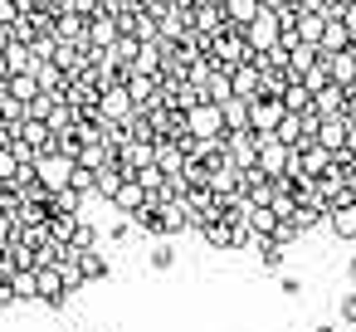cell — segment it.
<instances>
[{"label":"cell","instance_id":"cell-1","mask_svg":"<svg viewBox=\"0 0 356 332\" xmlns=\"http://www.w3.org/2000/svg\"><path fill=\"white\" fill-rule=\"evenodd\" d=\"M205 59H210V69L215 74H225V69H234L239 59H249V45H244V35L239 30H220V35H210V45H205Z\"/></svg>","mask_w":356,"mask_h":332},{"label":"cell","instance_id":"cell-2","mask_svg":"<svg viewBox=\"0 0 356 332\" xmlns=\"http://www.w3.org/2000/svg\"><path fill=\"white\" fill-rule=\"evenodd\" d=\"M35 303L49 308V313H59L69 303V283H64V269L59 264H40L35 269Z\"/></svg>","mask_w":356,"mask_h":332},{"label":"cell","instance_id":"cell-3","mask_svg":"<svg viewBox=\"0 0 356 332\" xmlns=\"http://www.w3.org/2000/svg\"><path fill=\"white\" fill-rule=\"evenodd\" d=\"M186 132L191 137H200V142H220L225 137V113H220V103H195L191 113H186Z\"/></svg>","mask_w":356,"mask_h":332},{"label":"cell","instance_id":"cell-4","mask_svg":"<svg viewBox=\"0 0 356 332\" xmlns=\"http://www.w3.org/2000/svg\"><path fill=\"white\" fill-rule=\"evenodd\" d=\"M239 35H244L249 54H264V49H273V45H278V20H273V10H259V15H254V20L239 30Z\"/></svg>","mask_w":356,"mask_h":332},{"label":"cell","instance_id":"cell-5","mask_svg":"<svg viewBox=\"0 0 356 332\" xmlns=\"http://www.w3.org/2000/svg\"><path fill=\"white\" fill-rule=\"evenodd\" d=\"M244 108H249V127H254L259 137H268V132H273V122L283 118V103H278V98H268V93L244 98Z\"/></svg>","mask_w":356,"mask_h":332},{"label":"cell","instance_id":"cell-6","mask_svg":"<svg viewBox=\"0 0 356 332\" xmlns=\"http://www.w3.org/2000/svg\"><path fill=\"white\" fill-rule=\"evenodd\" d=\"M259 142H264V137H259L254 127H244V132H225V157H229V161L244 171V166H254V152H259Z\"/></svg>","mask_w":356,"mask_h":332},{"label":"cell","instance_id":"cell-7","mask_svg":"<svg viewBox=\"0 0 356 332\" xmlns=\"http://www.w3.org/2000/svg\"><path fill=\"white\" fill-rule=\"evenodd\" d=\"M288 157H293V152H288L283 142H273V137H264V142H259V152H254V166H259L264 176H273V181H278V176L288 171Z\"/></svg>","mask_w":356,"mask_h":332},{"label":"cell","instance_id":"cell-8","mask_svg":"<svg viewBox=\"0 0 356 332\" xmlns=\"http://www.w3.org/2000/svg\"><path fill=\"white\" fill-rule=\"evenodd\" d=\"M69 171H74V161H69L64 152H49V157L35 161V176H40L49 191H64V186H69Z\"/></svg>","mask_w":356,"mask_h":332},{"label":"cell","instance_id":"cell-9","mask_svg":"<svg viewBox=\"0 0 356 332\" xmlns=\"http://www.w3.org/2000/svg\"><path fill=\"white\" fill-rule=\"evenodd\" d=\"M74 264H79V278L83 283H103V278H113V264H108V254L93 244V249H74Z\"/></svg>","mask_w":356,"mask_h":332},{"label":"cell","instance_id":"cell-10","mask_svg":"<svg viewBox=\"0 0 356 332\" xmlns=\"http://www.w3.org/2000/svg\"><path fill=\"white\" fill-rule=\"evenodd\" d=\"M229 88H234V98H254V93L264 88V69H259L254 59H239V64L229 69Z\"/></svg>","mask_w":356,"mask_h":332},{"label":"cell","instance_id":"cell-11","mask_svg":"<svg viewBox=\"0 0 356 332\" xmlns=\"http://www.w3.org/2000/svg\"><path fill=\"white\" fill-rule=\"evenodd\" d=\"M98 113H103L108 122H122V118H132V98H127V88H122V84H108V88L98 93Z\"/></svg>","mask_w":356,"mask_h":332},{"label":"cell","instance_id":"cell-12","mask_svg":"<svg viewBox=\"0 0 356 332\" xmlns=\"http://www.w3.org/2000/svg\"><path fill=\"white\" fill-rule=\"evenodd\" d=\"M127 176H132V171H122V161H118V157H113V161H103V166H93V196H98V200H113V191H118Z\"/></svg>","mask_w":356,"mask_h":332},{"label":"cell","instance_id":"cell-13","mask_svg":"<svg viewBox=\"0 0 356 332\" xmlns=\"http://www.w3.org/2000/svg\"><path fill=\"white\" fill-rule=\"evenodd\" d=\"M156 210H161V239H176V235L191 230V210H186V200H156Z\"/></svg>","mask_w":356,"mask_h":332},{"label":"cell","instance_id":"cell-14","mask_svg":"<svg viewBox=\"0 0 356 332\" xmlns=\"http://www.w3.org/2000/svg\"><path fill=\"white\" fill-rule=\"evenodd\" d=\"M327 230L341 239V244H356V200H341L327 210Z\"/></svg>","mask_w":356,"mask_h":332},{"label":"cell","instance_id":"cell-15","mask_svg":"<svg viewBox=\"0 0 356 332\" xmlns=\"http://www.w3.org/2000/svg\"><path fill=\"white\" fill-rule=\"evenodd\" d=\"M346 127H351V122H346L341 113H332V118H317V132H312V142H322L327 152H341V147H346Z\"/></svg>","mask_w":356,"mask_h":332},{"label":"cell","instance_id":"cell-16","mask_svg":"<svg viewBox=\"0 0 356 332\" xmlns=\"http://www.w3.org/2000/svg\"><path fill=\"white\" fill-rule=\"evenodd\" d=\"M147 200H152V196H147V191L137 186V176H127V181H122V186L113 191V200H108V205H113L118 215H132V210H142Z\"/></svg>","mask_w":356,"mask_h":332},{"label":"cell","instance_id":"cell-17","mask_svg":"<svg viewBox=\"0 0 356 332\" xmlns=\"http://www.w3.org/2000/svg\"><path fill=\"white\" fill-rule=\"evenodd\" d=\"M283 220H288L298 235H312L317 225H327V210H322V205H312V200H298V205H293Z\"/></svg>","mask_w":356,"mask_h":332},{"label":"cell","instance_id":"cell-18","mask_svg":"<svg viewBox=\"0 0 356 332\" xmlns=\"http://www.w3.org/2000/svg\"><path fill=\"white\" fill-rule=\"evenodd\" d=\"M356 40H351V30L337 20V15H327V25H322V40H317V49L322 54H341V49H351Z\"/></svg>","mask_w":356,"mask_h":332},{"label":"cell","instance_id":"cell-19","mask_svg":"<svg viewBox=\"0 0 356 332\" xmlns=\"http://www.w3.org/2000/svg\"><path fill=\"white\" fill-rule=\"evenodd\" d=\"M298 166H302V176L312 181V176H322V171L332 166V152H327L322 142H307V147L298 152Z\"/></svg>","mask_w":356,"mask_h":332},{"label":"cell","instance_id":"cell-20","mask_svg":"<svg viewBox=\"0 0 356 332\" xmlns=\"http://www.w3.org/2000/svg\"><path fill=\"white\" fill-rule=\"evenodd\" d=\"M341 103H346V88H341V84H322V88L312 93V108H317V118H332V113H341Z\"/></svg>","mask_w":356,"mask_h":332},{"label":"cell","instance_id":"cell-21","mask_svg":"<svg viewBox=\"0 0 356 332\" xmlns=\"http://www.w3.org/2000/svg\"><path fill=\"white\" fill-rule=\"evenodd\" d=\"M205 186H210L215 196H229V191H239V166H234V161H220V166H210Z\"/></svg>","mask_w":356,"mask_h":332},{"label":"cell","instance_id":"cell-22","mask_svg":"<svg viewBox=\"0 0 356 332\" xmlns=\"http://www.w3.org/2000/svg\"><path fill=\"white\" fill-rule=\"evenodd\" d=\"M322 25H327V10H298V25L293 30H298L302 45H317L322 40Z\"/></svg>","mask_w":356,"mask_h":332},{"label":"cell","instance_id":"cell-23","mask_svg":"<svg viewBox=\"0 0 356 332\" xmlns=\"http://www.w3.org/2000/svg\"><path fill=\"white\" fill-rule=\"evenodd\" d=\"M220 10H225V25H229V30H244V25L259 15V0H225Z\"/></svg>","mask_w":356,"mask_h":332},{"label":"cell","instance_id":"cell-24","mask_svg":"<svg viewBox=\"0 0 356 332\" xmlns=\"http://www.w3.org/2000/svg\"><path fill=\"white\" fill-rule=\"evenodd\" d=\"M0 93L15 98V103H30V98L40 93V84H35V74H10L6 84H0Z\"/></svg>","mask_w":356,"mask_h":332},{"label":"cell","instance_id":"cell-25","mask_svg":"<svg viewBox=\"0 0 356 332\" xmlns=\"http://www.w3.org/2000/svg\"><path fill=\"white\" fill-rule=\"evenodd\" d=\"M244 225H249V235H254V239H268V235H273V225H278V215H273L268 205H249Z\"/></svg>","mask_w":356,"mask_h":332},{"label":"cell","instance_id":"cell-26","mask_svg":"<svg viewBox=\"0 0 356 332\" xmlns=\"http://www.w3.org/2000/svg\"><path fill=\"white\" fill-rule=\"evenodd\" d=\"M200 235H205V244H210L215 254H229V249H234V225H225V220H210Z\"/></svg>","mask_w":356,"mask_h":332},{"label":"cell","instance_id":"cell-27","mask_svg":"<svg viewBox=\"0 0 356 332\" xmlns=\"http://www.w3.org/2000/svg\"><path fill=\"white\" fill-rule=\"evenodd\" d=\"M278 103H283V113H307V108H312V93H307V84H302V79H293V84L283 88V98H278Z\"/></svg>","mask_w":356,"mask_h":332},{"label":"cell","instance_id":"cell-28","mask_svg":"<svg viewBox=\"0 0 356 332\" xmlns=\"http://www.w3.org/2000/svg\"><path fill=\"white\" fill-rule=\"evenodd\" d=\"M98 239H103V230H98L88 215H79V220H74V235H69V249H93Z\"/></svg>","mask_w":356,"mask_h":332},{"label":"cell","instance_id":"cell-29","mask_svg":"<svg viewBox=\"0 0 356 332\" xmlns=\"http://www.w3.org/2000/svg\"><path fill=\"white\" fill-rule=\"evenodd\" d=\"M312 59H317V45H293V49L283 54V64H288V74H293V79H302Z\"/></svg>","mask_w":356,"mask_h":332},{"label":"cell","instance_id":"cell-30","mask_svg":"<svg viewBox=\"0 0 356 332\" xmlns=\"http://www.w3.org/2000/svg\"><path fill=\"white\" fill-rule=\"evenodd\" d=\"M161 64H166V59H161V40H156V45H142V49H137V59H132V74H156Z\"/></svg>","mask_w":356,"mask_h":332},{"label":"cell","instance_id":"cell-31","mask_svg":"<svg viewBox=\"0 0 356 332\" xmlns=\"http://www.w3.org/2000/svg\"><path fill=\"white\" fill-rule=\"evenodd\" d=\"M220 113H225V132H244V127H249V108H244V98L220 103Z\"/></svg>","mask_w":356,"mask_h":332},{"label":"cell","instance_id":"cell-32","mask_svg":"<svg viewBox=\"0 0 356 332\" xmlns=\"http://www.w3.org/2000/svg\"><path fill=\"white\" fill-rule=\"evenodd\" d=\"M200 88H205L210 103H229V98H234V88H229V69H225V74H210Z\"/></svg>","mask_w":356,"mask_h":332},{"label":"cell","instance_id":"cell-33","mask_svg":"<svg viewBox=\"0 0 356 332\" xmlns=\"http://www.w3.org/2000/svg\"><path fill=\"white\" fill-rule=\"evenodd\" d=\"M147 264H152V274H166V269H176V249H171V239H156V249L147 254Z\"/></svg>","mask_w":356,"mask_h":332},{"label":"cell","instance_id":"cell-34","mask_svg":"<svg viewBox=\"0 0 356 332\" xmlns=\"http://www.w3.org/2000/svg\"><path fill=\"white\" fill-rule=\"evenodd\" d=\"M10 288H15V303H35V269H15Z\"/></svg>","mask_w":356,"mask_h":332},{"label":"cell","instance_id":"cell-35","mask_svg":"<svg viewBox=\"0 0 356 332\" xmlns=\"http://www.w3.org/2000/svg\"><path fill=\"white\" fill-rule=\"evenodd\" d=\"M254 244H259L264 269H268V274H278V269H283V244H278V239H254Z\"/></svg>","mask_w":356,"mask_h":332},{"label":"cell","instance_id":"cell-36","mask_svg":"<svg viewBox=\"0 0 356 332\" xmlns=\"http://www.w3.org/2000/svg\"><path fill=\"white\" fill-rule=\"evenodd\" d=\"M69 191L93 196V166H79V161H74V171H69Z\"/></svg>","mask_w":356,"mask_h":332},{"label":"cell","instance_id":"cell-37","mask_svg":"<svg viewBox=\"0 0 356 332\" xmlns=\"http://www.w3.org/2000/svg\"><path fill=\"white\" fill-rule=\"evenodd\" d=\"M108 239H113V244H127V239H132V220H127V215L113 220V225H108Z\"/></svg>","mask_w":356,"mask_h":332},{"label":"cell","instance_id":"cell-38","mask_svg":"<svg viewBox=\"0 0 356 332\" xmlns=\"http://www.w3.org/2000/svg\"><path fill=\"white\" fill-rule=\"evenodd\" d=\"M337 20L351 30V40H356V0H341V10H337Z\"/></svg>","mask_w":356,"mask_h":332},{"label":"cell","instance_id":"cell-39","mask_svg":"<svg viewBox=\"0 0 356 332\" xmlns=\"http://www.w3.org/2000/svg\"><path fill=\"white\" fill-rule=\"evenodd\" d=\"M268 239H278V244H283V249H288V244H293V239H298V230H293V225H288V220H278V225H273V235H268Z\"/></svg>","mask_w":356,"mask_h":332},{"label":"cell","instance_id":"cell-40","mask_svg":"<svg viewBox=\"0 0 356 332\" xmlns=\"http://www.w3.org/2000/svg\"><path fill=\"white\" fill-rule=\"evenodd\" d=\"M69 10H79V15H98V10H103V0H69Z\"/></svg>","mask_w":356,"mask_h":332},{"label":"cell","instance_id":"cell-41","mask_svg":"<svg viewBox=\"0 0 356 332\" xmlns=\"http://www.w3.org/2000/svg\"><path fill=\"white\" fill-rule=\"evenodd\" d=\"M341 118H346V122H351V127H356V84H351V88H346V103H341Z\"/></svg>","mask_w":356,"mask_h":332},{"label":"cell","instance_id":"cell-42","mask_svg":"<svg viewBox=\"0 0 356 332\" xmlns=\"http://www.w3.org/2000/svg\"><path fill=\"white\" fill-rule=\"evenodd\" d=\"M283 293L298 298V293H302V278H298V274H283Z\"/></svg>","mask_w":356,"mask_h":332},{"label":"cell","instance_id":"cell-43","mask_svg":"<svg viewBox=\"0 0 356 332\" xmlns=\"http://www.w3.org/2000/svg\"><path fill=\"white\" fill-rule=\"evenodd\" d=\"M341 317L356 327V293H346V298H341Z\"/></svg>","mask_w":356,"mask_h":332},{"label":"cell","instance_id":"cell-44","mask_svg":"<svg viewBox=\"0 0 356 332\" xmlns=\"http://www.w3.org/2000/svg\"><path fill=\"white\" fill-rule=\"evenodd\" d=\"M0 308H15V288H10V278H0Z\"/></svg>","mask_w":356,"mask_h":332},{"label":"cell","instance_id":"cell-45","mask_svg":"<svg viewBox=\"0 0 356 332\" xmlns=\"http://www.w3.org/2000/svg\"><path fill=\"white\" fill-rule=\"evenodd\" d=\"M346 157H356V127H346V147H341Z\"/></svg>","mask_w":356,"mask_h":332},{"label":"cell","instance_id":"cell-46","mask_svg":"<svg viewBox=\"0 0 356 332\" xmlns=\"http://www.w3.org/2000/svg\"><path fill=\"white\" fill-rule=\"evenodd\" d=\"M10 79V64H6V54H0V84H6Z\"/></svg>","mask_w":356,"mask_h":332},{"label":"cell","instance_id":"cell-47","mask_svg":"<svg viewBox=\"0 0 356 332\" xmlns=\"http://www.w3.org/2000/svg\"><path fill=\"white\" fill-rule=\"evenodd\" d=\"M307 332H337V327H327V322H317V327H307Z\"/></svg>","mask_w":356,"mask_h":332},{"label":"cell","instance_id":"cell-48","mask_svg":"<svg viewBox=\"0 0 356 332\" xmlns=\"http://www.w3.org/2000/svg\"><path fill=\"white\" fill-rule=\"evenodd\" d=\"M346 274H351V283H356V254H351V264H346Z\"/></svg>","mask_w":356,"mask_h":332},{"label":"cell","instance_id":"cell-49","mask_svg":"<svg viewBox=\"0 0 356 332\" xmlns=\"http://www.w3.org/2000/svg\"><path fill=\"white\" fill-rule=\"evenodd\" d=\"M273 6H278V0H259V10H273Z\"/></svg>","mask_w":356,"mask_h":332},{"label":"cell","instance_id":"cell-50","mask_svg":"<svg viewBox=\"0 0 356 332\" xmlns=\"http://www.w3.org/2000/svg\"><path fill=\"white\" fill-rule=\"evenodd\" d=\"M74 332H98V327H74Z\"/></svg>","mask_w":356,"mask_h":332}]
</instances>
